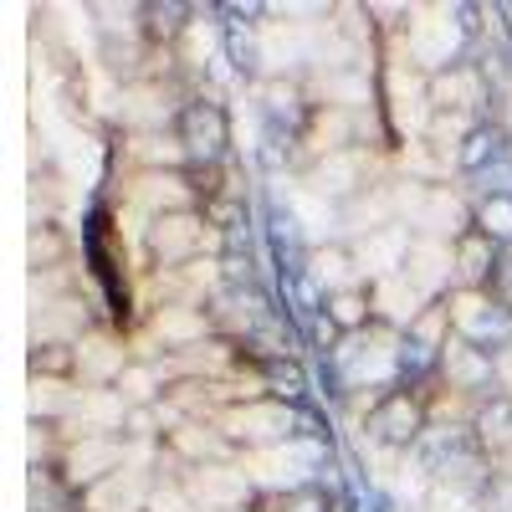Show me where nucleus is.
I'll return each instance as SVG.
<instances>
[{
    "label": "nucleus",
    "instance_id": "obj_1",
    "mask_svg": "<svg viewBox=\"0 0 512 512\" xmlns=\"http://www.w3.org/2000/svg\"><path fill=\"white\" fill-rule=\"evenodd\" d=\"M425 431H431V395L410 390V384L384 390L369 405V415H364V436L374 446H384V451H395V456H410Z\"/></svg>",
    "mask_w": 512,
    "mask_h": 512
},
{
    "label": "nucleus",
    "instance_id": "obj_2",
    "mask_svg": "<svg viewBox=\"0 0 512 512\" xmlns=\"http://www.w3.org/2000/svg\"><path fill=\"white\" fill-rule=\"evenodd\" d=\"M216 425L226 431V441L246 456L256 451H277L287 441H297V405H282V400H241V405H226L216 415Z\"/></svg>",
    "mask_w": 512,
    "mask_h": 512
},
{
    "label": "nucleus",
    "instance_id": "obj_3",
    "mask_svg": "<svg viewBox=\"0 0 512 512\" xmlns=\"http://www.w3.org/2000/svg\"><path fill=\"white\" fill-rule=\"evenodd\" d=\"M175 139L185 144L190 164H226L231 159V108L216 93H190L175 118Z\"/></svg>",
    "mask_w": 512,
    "mask_h": 512
},
{
    "label": "nucleus",
    "instance_id": "obj_4",
    "mask_svg": "<svg viewBox=\"0 0 512 512\" xmlns=\"http://www.w3.org/2000/svg\"><path fill=\"white\" fill-rule=\"evenodd\" d=\"M205 241H210V221L205 210H185V216H159L144 231V246L154 256L159 272H185L195 262H205Z\"/></svg>",
    "mask_w": 512,
    "mask_h": 512
},
{
    "label": "nucleus",
    "instance_id": "obj_5",
    "mask_svg": "<svg viewBox=\"0 0 512 512\" xmlns=\"http://www.w3.org/2000/svg\"><path fill=\"white\" fill-rule=\"evenodd\" d=\"M451 333L487 354L512 349V308H502L492 292H451Z\"/></svg>",
    "mask_w": 512,
    "mask_h": 512
},
{
    "label": "nucleus",
    "instance_id": "obj_6",
    "mask_svg": "<svg viewBox=\"0 0 512 512\" xmlns=\"http://www.w3.org/2000/svg\"><path fill=\"white\" fill-rule=\"evenodd\" d=\"M256 108H262V128H272V134H282V139H297V144H303L308 123L318 113L308 88L297 77H287V72L262 77V88H256Z\"/></svg>",
    "mask_w": 512,
    "mask_h": 512
},
{
    "label": "nucleus",
    "instance_id": "obj_7",
    "mask_svg": "<svg viewBox=\"0 0 512 512\" xmlns=\"http://www.w3.org/2000/svg\"><path fill=\"white\" fill-rule=\"evenodd\" d=\"M507 159H512V128L502 118H482L456 149V175L461 180H482Z\"/></svg>",
    "mask_w": 512,
    "mask_h": 512
},
{
    "label": "nucleus",
    "instance_id": "obj_8",
    "mask_svg": "<svg viewBox=\"0 0 512 512\" xmlns=\"http://www.w3.org/2000/svg\"><path fill=\"white\" fill-rule=\"evenodd\" d=\"M451 262H456V292H492L497 267H502V246L487 241L477 226L461 231L451 241Z\"/></svg>",
    "mask_w": 512,
    "mask_h": 512
},
{
    "label": "nucleus",
    "instance_id": "obj_9",
    "mask_svg": "<svg viewBox=\"0 0 512 512\" xmlns=\"http://www.w3.org/2000/svg\"><path fill=\"white\" fill-rule=\"evenodd\" d=\"M472 431L487 451V461L497 472H512V400L507 395H492L472 410Z\"/></svg>",
    "mask_w": 512,
    "mask_h": 512
},
{
    "label": "nucleus",
    "instance_id": "obj_10",
    "mask_svg": "<svg viewBox=\"0 0 512 512\" xmlns=\"http://www.w3.org/2000/svg\"><path fill=\"white\" fill-rule=\"evenodd\" d=\"M256 374H262V390L267 400H282V405H313V374L303 359H262L256 364Z\"/></svg>",
    "mask_w": 512,
    "mask_h": 512
},
{
    "label": "nucleus",
    "instance_id": "obj_11",
    "mask_svg": "<svg viewBox=\"0 0 512 512\" xmlns=\"http://www.w3.org/2000/svg\"><path fill=\"white\" fill-rule=\"evenodd\" d=\"M323 313H328V323H333L338 333H344V338H354V333H369V328L379 323L369 282H364V287H344V292H328Z\"/></svg>",
    "mask_w": 512,
    "mask_h": 512
},
{
    "label": "nucleus",
    "instance_id": "obj_12",
    "mask_svg": "<svg viewBox=\"0 0 512 512\" xmlns=\"http://www.w3.org/2000/svg\"><path fill=\"white\" fill-rule=\"evenodd\" d=\"M472 226L502 251H512V195H472Z\"/></svg>",
    "mask_w": 512,
    "mask_h": 512
},
{
    "label": "nucleus",
    "instance_id": "obj_13",
    "mask_svg": "<svg viewBox=\"0 0 512 512\" xmlns=\"http://www.w3.org/2000/svg\"><path fill=\"white\" fill-rule=\"evenodd\" d=\"M57 256H62V236H57V226L52 221H36L31 226V267H57Z\"/></svg>",
    "mask_w": 512,
    "mask_h": 512
}]
</instances>
